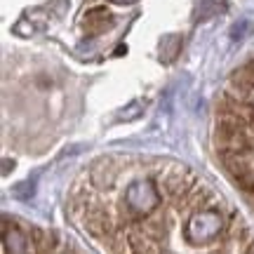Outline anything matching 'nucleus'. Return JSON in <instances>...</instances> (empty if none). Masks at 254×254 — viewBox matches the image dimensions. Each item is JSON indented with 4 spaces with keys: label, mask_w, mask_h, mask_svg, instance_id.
<instances>
[{
    "label": "nucleus",
    "mask_w": 254,
    "mask_h": 254,
    "mask_svg": "<svg viewBox=\"0 0 254 254\" xmlns=\"http://www.w3.org/2000/svg\"><path fill=\"white\" fill-rule=\"evenodd\" d=\"M226 226L224 221V214L214 207H200L195 212H190L186 224H184V238L186 243L193 247H200V245H209L214 243L221 231Z\"/></svg>",
    "instance_id": "1"
},
{
    "label": "nucleus",
    "mask_w": 254,
    "mask_h": 254,
    "mask_svg": "<svg viewBox=\"0 0 254 254\" xmlns=\"http://www.w3.org/2000/svg\"><path fill=\"white\" fill-rule=\"evenodd\" d=\"M160 202H163V193L153 179H134L123 195V207L127 209L129 219H148L151 214H155Z\"/></svg>",
    "instance_id": "2"
},
{
    "label": "nucleus",
    "mask_w": 254,
    "mask_h": 254,
    "mask_svg": "<svg viewBox=\"0 0 254 254\" xmlns=\"http://www.w3.org/2000/svg\"><path fill=\"white\" fill-rule=\"evenodd\" d=\"M195 186H198L195 177L189 170H184V167H172V170H167L163 174V189L174 200V205H179Z\"/></svg>",
    "instance_id": "3"
},
{
    "label": "nucleus",
    "mask_w": 254,
    "mask_h": 254,
    "mask_svg": "<svg viewBox=\"0 0 254 254\" xmlns=\"http://www.w3.org/2000/svg\"><path fill=\"white\" fill-rule=\"evenodd\" d=\"M85 228H87V233L94 236L97 240H104V243H109L111 238L118 236V228L113 224V219L106 209L97 207V205H92V207L85 209Z\"/></svg>",
    "instance_id": "4"
},
{
    "label": "nucleus",
    "mask_w": 254,
    "mask_h": 254,
    "mask_svg": "<svg viewBox=\"0 0 254 254\" xmlns=\"http://www.w3.org/2000/svg\"><path fill=\"white\" fill-rule=\"evenodd\" d=\"M2 250H5V254H31L28 238L21 233V228L9 224V221L2 224Z\"/></svg>",
    "instance_id": "5"
},
{
    "label": "nucleus",
    "mask_w": 254,
    "mask_h": 254,
    "mask_svg": "<svg viewBox=\"0 0 254 254\" xmlns=\"http://www.w3.org/2000/svg\"><path fill=\"white\" fill-rule=\"evenodd\" d=\"M231 87L236 94H243L245 97L247 92L254 90V66L252 62L245 64V66H240L233 75H231Z\"/></svg>",
    "instance_id": "6"
},
{
    "label": "nucleus",
    "mask_w": 254,
    "mask_h": 254,
    "mask_svg": "<svg viewBox=\"0 0 254 254\" xmlns=\"http://www.w3.org/2000/svg\"><path fill=\"white\" fill-rule=\"evenodd\" d=\"M82 24H85V28H87L90 33H101V31H106V28L113 24V17L109 14L106 7H94L85 14Z\"/></svg>",
    "instance_id": "7"
},
{
    "label": "nucleus",
    "mask_w": 254,
    "mask_h": 254,
    "mask_svg": "<svg viewBox=\"0 0 254 254\" xmlns=\"http://www.w3.org/2000/svg\"><path fill=\"white\" fill-rule=\"evenodd\" d=\"M221 158V165H224V170H226L233 179H238L240 174H245L250 170V165H247V158L243 153H219Z\"/></svg>",
    "instance_id": "8"
},
{
    "label": "nucleus",
    "mask_w": 254,
    "mask_h": 254,
    "mask_svg": "<svg viewBox=\"0 0 254 254\" xmlns=\"http://www.w3.org/2000/svg\"><path fill=\"white\" fill-rule=\"evenodd\" d=\"M92 179L97 186H113L116 182V170L111 167V163H99L92 172Z\"/></svg>",
    "instance_id": "9"
},
{
    "label": "nucleus",
    "mask_w": 254,
    "mask_h": 254,
    "mask_svg": "<svg viewBox=\"0 0 254 254\" xmlns=\"http://www.w3.org/2000/svg\"><path fill=\"white\" fill-rule=\"evenodd\" d=\"M236 184H238V186H240L243 190L252 193V190H254V172H252V170H247L245 174H240V177H238Z\"/></svg>",
    "instance_id": "10"
},
{
    "label": "nucleus",
    "mask_w": 254,
    "mask_h": 254,
    "mask_svg": "<svg viewBox=\"0 0 254 254\" xmlns=\"http://www.w3.org/2000/svg\"><path fill=\"white\" fill-rule=\"evenodd\" d=\"M113 2H118V5H129V2H134V0H113Z\"/></svg>",
    "instance_id": "11"
},
{
    "label": "nucleus",
    "mask_w": 254,
    "mask_h": 254,
    "mask_svg": "<svg viewBox=\"0 0 254 254\" xmlns=\"http://www.w3.org/2000/svg\"><path fill=\"white\" fill-rule=\"evenodd\" d=\"M245 254H254V243H252L250 247H247V252H245Z\"/></svg>",
    "instance_id": "12"
}]
</instances>
